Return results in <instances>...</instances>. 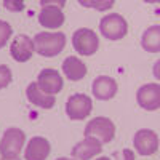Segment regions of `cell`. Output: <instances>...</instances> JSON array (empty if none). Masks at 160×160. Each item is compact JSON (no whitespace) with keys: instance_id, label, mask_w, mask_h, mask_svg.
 Returning a JSON list of instances; mask_svg holds the SVG:
<instances>
[{"instance_id":"1","label":"cell","mask_w":160,"mask_h":160,"mask_svg":"<svg viewBox=\"0 0 160 160\" xmlns=\"http://www.w3.org/2000/svg\"><path fill=\"white\" fill-rule=\"evenodd\" d=\"M34 45H35V53L45 58H53L58 56L66 47V35L58 31H45L38 32L34 37Z\"/></svg>"},{"instance_id":"2","label":"cell","mask_w":160,"mask_h":160,"mask_svg":"<svg viewBox=\"0 0 160 160\" xmlns=\"http://www.w3.org/2000/svg\"><path fill=\"white\" fill-rule=\"evenodd\" d=\"M26 146V135L21 128H7L0 138V157L3 160L19 158L21 151Z\"/></svg>"},{"instance_id":"3","label":"cell","mask_w":160,"mask_h":160,"mask_svg":"<svg viewBox=\"0 0 160 160\" xmlns=\"http://www.w3.org/2000/svg\"><path fill=\"white\" fill-rule=\"evenodd\" d=\"M83 135L87 138H95L102 144H108L115 136V125L108 117H95L87 123Z\"/></svg>"},{"instance_id":"4","label":"cell","mask_w":160,"mask_h":160,"mask_svg":"<svg viewBox=\"0 0 160 160\" xmlns=\"http://www.w3.org/2000/svg\"><path fill=\"white\" fill-rule=\"evenodd\" d=\"M99 31H101L104 38L120 40V38H123L128 32V22L122 15L109 13V15L102 16V19L99 21Z\"/></svg>"},{"instance_id":"5","label":"cell","mask_w":160,"mask_h":160,"mask_svg":"<svg viewBox=\"0 0 160 160\" xmlns=\"http://www.w3.org/2000/svg\"><path fill=\"white\" fill-rule=\"evenodd\" d=\"M72 47L78 55L91 56L99 48V38L95 31H91L88 28H80L72 35Z\"/></svg>"},{"instance_id":"6","label":"cell","mask_w":160,"mask_h":160,"mask_svg":"<svg viewBox=\"0 0 160 160\" xmlns=\"http://www.w3.org/2000/svg\"><path fill=\"white\" fill-rule=\"evenodd\" d=\"M93 111V101L85 93H75L66 102V114L71 120H85Z\"/></svg>"},{"instance_id":"7","label":"cell","mask_w":160,"mask_h":160,"mask_svg":"<svg viewBox=\"0 0 160 160\" xmlns=\"http://www.w3.org/2000/svg\"><path fill=\"white\" fill-rule=\"evenodd\" d=\"M158 135L149 128H141L133 136V146L139 155H154L158 151Z\"/></svg>"},{"instance_id":"8","label":"cell","mask_w":160,"mask_h":160,"mask_svg":"<svg viewBox=\"0 0 160 160\" xmlns=\"http://www.w3.org/2000/svg\"><path fill=\"white\" fill-rule=\"evenodd\" d=\"M136 102L144 111L160 109V83H146L136 91Z\"/></svg>"},{"instance_id":"9","label":"cell","mask_w":160,"mask_h":160,"mask_svg":"<svg viewBox=\"0 0 160 160\" xmlns=\"http://www.w3.org/2000/svg\"><path fill=\"white\" fill-rule=\"evenodd\" d=\"M34 53H35L34 38L24 35V34L13 38V42L10 45V55H11V58L15 61L26 62V61H29L32 58Z\"/></svg>"},{"instance_id":"10","label":"cell","mask_w":160,"mask_h":160,"mask_svg":"<svg viewBox=\"0 0 160 160\" xmlns=\"http://www.w3.org/2000/svg\"><path fill=\"white\" fill-rule=\"evenodd\" d=\"M101 152H102V142L95 139V138H87L85 136L82 141H78L72 148L71 157H74L77 160H93Z\"/></svg>"},{"instance_id":"11","label":"cell","mask_w":160,"mask_h":160,"mask_svg":"<svg viewBox=\"0 0 160 160\" xmlns=\"http://www.w3.org/2000/svg\"><path fill=\"white\" fill-rule=\"evenodd\" d=\"M50 152V141L43 136H34L24 146V160H47Z\"/></svg>"},{"instance_id":"12","label":"cell","mask_w":160,"mask_h":160,"mask_svg":"<svg viewBox=\"0 0 160 160\" xmlns=\"http://www.w3.org/2000/svg\"><path fill=\"white\" fill-rule=\"evenodd\" d=\"M37 85L48 95L56 96L64 87V80L56 69H43L37 77Z\"/></svg>"},{"instance_id":"13","label":"cell","mask_w":160,"mask_h":160,"mask_svg":"<svg viewBox=\"0 0 160 160\" xmlns=\"http://www.w3.org/2000/svg\"><path fill=\"white\" fill-rule=\"evenodd\" d=\"M117 90H118V85L117 82L109 77V75H99L93 80L91 83V93L93 96L99 101H108V99H112L115 95H117Z\"/></svg>"},{"instance_id":"14","label":"cell","mask_w":160,"mask_h":160,"mask_svg":"<svg viewBox=\"0 0 160 160\" xmlns=\"http://www.w3.org/2000/svg\"><path fill=\"white\" fill-rule=\"evenodd\" d=\"M26 98H28V101L31 104L37 106V108H40V109H51L56 102L55 96L45 93L37 85V82H32V83L28 85V88H26Z\"/></svg>"},{"instance_id":"15","label":"cell","mask_w":160,"mask_h":160,"mask_svg":"<svg viewBox=\"0 0 160 160\" xmlns=\"http://www.w3.org/2000/svg\"><path fill=\"white\" fill-rule=\"evenodd\" d=\"M38 22L45 29L56 31L64 22V13L59 7H42L38 13Z\"/></svg>"},{"instance_id":"16","label":"cell","mask_w":160,"mask_h":160,"mask_svg":"<svg viewBox=\"0 0 160 160\" xmlns=\"http://www.w3.org/2000/svg\"><path fill=\"white\" fill-rule=\"evenodd\" d=\"M62 74L71 82H78L87 75V64L77 56H69L62 61Z\"/></svg>"},{"instance_id":"17","label":"cell","mask_w":160,"mask_h":160,"mask_svg":"<svg viewBox=\"0 0 160 160\" xmlns=\"http://www.w3.org/2000/svg\"><path fill=\"white\" fill-rule=\"evenodd\" d=\"M141 47L149 53H160V26H151L141 35Z\"/></svg>"},{"instance_id":"18","label":"cell","mask_w":160,"mask_h":160,"mask_svg":"<svg viewBox=\"0 0 160 160\" xmlns=\"http://www.w3.org/2000/svg\"><path fill=\"white\" fill-rule=\"evenodd\" d=\"M115 0H78V3L85 8H93L96 11H108L114 7Z\"/></svg>"},{"instance_id":"19","label":"cell","mask_w":160,"mask_h":160,"mask_svg":"<svg viewBox=\"0 0 160 160\" xmlns=\"http://www.w3.org/2000/svg\"><path fill=\"white\" fill-rule=\"evenodd\" d=\"M11 34H13V29H11V26L7 22V21H2L0 19V50H2L7 42L11 38Z\"/></svg>"},{"instance_id":"20","label":"cell","mask_w":160,"mask_h":160,"mask_svg":"<svg viewBox=\"0 0 160 160\" xmlns=\"http://www.w3.org/2000/svg\"><path fill=\"white\" fill-rule=\"evenodd\" d=\"M11 80H13V74H11L10 68L8 66L0 64V90L7 88L11 83Z\"/></svg>"},{"instance_id":"21","label":"cell","mask_w":160,"mask_h":160,"mask_svg":"<svg viewBox=\"0 0 160 160\" xmlns=\"http://www.w3.org/2000/svg\"><path fill=\"white\" fill-rule=\"evenodd\" d=\"M26 0H3V7L10 11H21L24 8Z\"/></svg>"},{"instance_id":"22","label":"cell","mask_w":160,"mask_h":160,"mask_svg":"<svg viewBox=\"0 0 160 160\" xmlns=\"http://www.w3.org/2000/svg\"><path fill=\"white\" fill-rule=\"evenodd\" d=\"M42 7H59L62 8L66 5V0H40Z\"/></svg>"},{"instance_id":"23","label":"cell","mask_w":160,"mask_h":160,"mask_svg":"<svg viewBox=\"0 0 160 160\" xmlns=\"http://www.w3.org/2000/svg\"><path fill=\"white\" fill-rule=\"evenodd\" d=\"M152 74H154V77L160 82V59H158V61H155L154 68H152Z\"/></svg>"},{"instance_id":"24","label":"cell","mask_w":160,"mask_h":160,"mask_svg":"<svg viewBox=\"0 0 160 160\" xmlns=\"http://www.w3.org/2000/svg\"><path fill=\"white\" fill-rule=\"evenodd\" d=\"M123 155H125V160H133V158H135V154H133L130 149H125L123 151Z\"/></svg>"},{"instance_id":"25","label":"cell","mask_w":160,"mask_h":160,"mask_svg":"<svg viewBox=\"0 0 160 160\" xmlns=\"http://www.w3.org/2000/svg\"><path fill=\"white\" fill-rule=\"evenodd\" d=\"M56 160H77V158H74V157H59Z\"/></svg>"},{"instance_id":"26","label":"cell","mask_w":160,"mask_h":160,"mask_svg":"<svg viewBox=\"0 0 160 160\" xmlns=\"http://www.w3.org/2000/svg\"><path fill=\"white\" fill-rule=\"evenodd\" d=\"M144 2H148V3H160V0H144Z\"/></svg>"},{"instance_id":"27","label":"cell","mask_w":160,"mask_h":160,"mask_svg":"<svg viewBox=\"0 0 160 160\" xmlns=\"http://www.w3.org/2000/svg\"><path fill=\"white\" fill-rule=\"evenodd\" d=\"M95 160H111V158L109 157H96Z\"/></svg>"},{"instance_id":"28","label":"cell","mask_w":160,"mask_h":160,"mask_svg":"<svg viewBox=\"0 0 160 160\" xmlns=\"http://www.w3.org/2000/svg\"><path fill=\"white\" fill-rule=\"evenodd\" d=\"M2 160H3V158H2ZM13 160H21V158H13Z\"/></svg>"}]
</instances>
